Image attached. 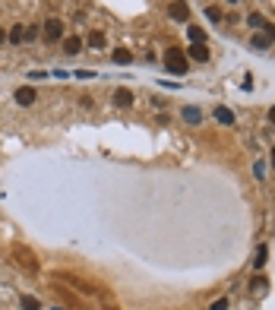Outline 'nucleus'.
<instances>
[{
  "mask_svg": "<svg viewBox=\"0 0 275 310\" xmlns=\"http://www.w3.org/2000/svg\"><path fill=\"white\" fill-rule=\"evenodd\" d=\"M164 67L171 70V73H187V57L181 47H171V51H164Z\"/></svg>",
  "mask_w": 275,
  "mask_h": 310,
  "instance_id": "1",
  "label": "nucleus"
},
{
  "mask_svg": "<svg viewBox=\"0 0 275 310\" xmlns=\"http://www.w3.org/2000/svg\"><path fill=\"white\" fill-rule=\"evenodd\" d=\"M41 29H44V38L51 41V44H54V41H64V22H61V19H47Z\"/></svg>",
  "mask_w": 275,
  "mask_h": 310,
  "instance_id": "2",
  "label": "nucleus"
},
{
  "mask_svg": "<svg viewBox=\"0 0 275 310\" xmlns=\"http://www.w3.org/2000/svg\"><path fill=\"white\" fill-rule=\"evenodd\" d=\"M61 47H64V54H70V57H76V54L82 51V38H79V35H67V38L61 41Z\"/></svg>",
  "mask_w": 275,
  "mask_h": 310,
  "instance_id": "3",
  "label": "nucleus"
},
{
  "mask_svg": "<svg viewBox=\"0 0 275 310\" xmlns=\"http://www.w3.org/2000/svg\"><path fill=\"white\" fill-rule=\"evenodd\" d=\"M114 105L117 108H130V105H133V92L130 89H114Z\"/></svg>",
  "mask_w": 275,
  "mask_h": 310,
  "instance_id": "4",
  "label": "nucleus"
},
{
  "mask_svg": "<svg viewBox=\"0 0 275 310\" xmlns=\"http://www.w3.org/2000/svg\"><path fill=\"white\" fill-rule=\"evenodd\" d=\"M168 13H171V19H181V22H184V19L190 16V7H187V4H181V0H174V4L168 7Z\"/></svg>",
  "mask_w": 275,
  "mask_h": 310,
  "instance_id": "5",
  "label": "nucleus"
},
{
  "mask_svg": "<svg viewBox=\"0 0 275 310\" xmlns=\"http://www.w3.org/2000/svg\"><path fill=\"white\" fill-rule=\"evenodd\" d=\"M193 61H199V64H206L209 61V47L206 44H190V51H187Z\"/></svg>",
  "mask_w": 275,
  "mask_h": 310,
  "instance_id": "6",
  "label": "nucleus"
},
{
  "mask_svg": "<svg viewBox=\"0 0 275 310\" xmlns=\"http://www.w3.org/2000/svg\"><path fill=\"white\" fill-rule=\"evenodd\" d=\"M215 121H218V124H234V111L231 108H225V105H218V108H215Z\"/></svg>",
  "mask_w": 275,
  "mask_h": 310,
  "instance_id": "7",
  "label": "nucleus"
},
{
  "mask_svg": "<svg viewBox=\"0 0 275 310\" xmlns=\"http://www.w3.org/2000/svg\"><path fill=\"white\" fill-rule=\"evenodd\" d=\"M184 121L187 124H202V111L196 108V105H187V108H184Z\"/></svg>",
  "mask_w": 275,
  "mask_h": 310,
  "instance_id": "8",
  "label": "nucleus"
},
{
  "mask_svg": "<svg viewBox=\"0 0 275 310\" xmlns=\"http://www.w3.org/2000/svg\"><path fill=\"white\" fill-rule=\"evenodd\" d=\"M32 101H35V89H29V86L16 89V105H32Z\"/></svg>",
  "mask_w": 275,
  "mask_h": 310,
  "instance_id": "9",
  "label": "nucleus"
},
{
  "mask_svg": "<svg viewBox=\"0 0 275 310\" xmlns=\"http://www.w3.org/2000/svg\"><path fill=\"white\" fill-rule=\"evenodd\" d=\"M187 35H190V41H193V44H206V29L190 26V29H187Z\"/></svg>",
  "mask_w": 275,
  "mask_h": 310,
  "instance_id": "10",
  "label": "nucleus"
},
{
  "mask_svg": "<svg viewBox=\"0 0 275 310\" xmlns=\"http://www.w3.org/2000/svg\"><path fill=\"white\" fill-rule=\"evenodd\" d=\"M7 38L13 41V44H22V41H26V26H13V32H10Z\"/></svg>",
  "mask_w": 275,
  "mask_h": 310,
  "instance_id": "11",
  "label": "nucleus"
},
{
  "mask_svg": "<svg viewBox=\"0 0 275 310\" xmlns=\"http://www.w3.org/2000/svg\"><path fill=\"white\" fill-rule=\"evenodd\" d=\"M19 307H22V310H41V304H38V297H32V294H22V301H19Z\"/></svg>",
  "mask_w": 275,
  "mask_h": 310,
  "instance_id": "12",
  "label": "nucleus"
},
{
  "mask_svg": "<svg viewBox=\"0 0 275 310\" xmlns=\"http://www.w3.org/2000/svg\"><path fill=\"white\" fill-rule=\"evenodd\" d=\"M89 44L95 47V51H101V47L107 44V38H104V32H92V35H89Z\"/></svg>",
  "mask_w": 275,
  "mask_h": 310,
  "instance_id": "13",
  "label": "nucleus"
},
{
  "mask_svg": "<svg viewBox=\"0 0 275 310\" xmlns=\"http://www.w3.org/2000/svg\"><path fill=\"white\" fill-rule=\"evenodd\" d=\"M130 61H133V54H130L127 47H117V51H114V64L124 67V64H130Z\"/></svg>",
  "mask_w": 275,
  "mask_h": 310,
  "instance_id": "14",
  "label": "nucleus"
},
{
  "mask_svg": "<svg viewBox=\"0 0 275 310\" xmlns=\"http://www.w3.org/2000/svg\"><path fill=\"white\" fill-rule=\"evenodd\" d=\"M247 26H250V29H262V26H266V19H262L259 13H250V16H247Z\"/></svg>",
  "mask_w": 275,
  "mask_h": 310,
  "instance_id": "15",
  "label": "nucleus"
},
{
  "mask_svg": "<svg viewBox=\"0 0 275 310\" xmlns=\"http://www.w3.org/2000/svg\"><path fill=\"white\" fill-rule=\"evenodd\" d=\"M250 291H266V279L253 276V279H250Z\"/></svg>",
  "mask_w": 275,
  "mask_h": 310,
  "instance_id": "16",
  "label": "nucleus"
},
{
  "mask_svg": "<svg viewBox=\"0 0 275 310\" xmlns=\"http://www.w3.org/2000/svg\"><path fill=\"white\" fill-rule=\"evenodd\" d=\"M269 44H272V41L266 38V35H253V47H259V51H266Z\"/></svg>",
  "mask_w": 275,
  "mask_h": 310,
  "instance_id": "17",
  "label": "nucleus"
},
{
  "mask_svg": "<svg viewBox=\"0 0 275 310\" xmlns=\"http://www.w3.org/2000/svg\"><path fill=\"white\" fill-rule=\"evenodd\" d=\"M253 266H256V269H262V266H266V247H259V250H256V260H253Z\"/></svg>",
  "mask_w": 275,
  "mask_h": 310,
  "instance_id": "18",
  "label": "nucleus"
},
{
  "mask_svg": "<svg viewBox=\"0 0 275 310\" xmlns=\"http://www.w3.org/2000/svg\"><path fill=\"white\" fill-rule=\"evenodd\" d=\"M206 16H209V22H222V10H218V7H209Z\"/></svg>",
  "mask_w": 275,
  "mask_h": 310,
  "instance_id": "19",
  "label": "nucleus"
},
{
  "mask_svg": "<svg viewBox=\"0 0 275 310\" xmlns=\"http://www.w3.org/2000/svg\"><path fill=\"white\" fill-rule=\"evenodd\" d=\"M228 307H231V301H228V297H218V301H215L209 310H228Z\"/></svg>",
  "mask_w": 275,
  "mask_h": 310,
  "instance_id": "20",
  "label": "nucleus"
},
{
  "mask_svg": "<svg viewBox=\"0 0 275 310\" xmlns=\"http://www.w3.org/2000/svg\"><path fill=\"white\" fill-rule=\"evenodd\" d=\"M262 35H266L269 41H275V26H272V22H266V26H262Z\"/></svg>",
  "mask_w": 275,
  "mask_h": 310,
  "instance_id": "21",
  "label": "nucleus"
},
{
  "mask_svg": "<svg viewBox=\"0 0 275 310\" xmlns=\"http://www.w3.org/2000/svg\"><path fill=\"white\" fill-rule=\"evenodd\" d=\"M32 38H38V29H35V26H26V41H32Z\"/></svg>",
  "mask_w": 275,
  "mask_h": 310,
  "instance_id": "22",
  "label": "nucleus"
},
{
  "mask_svg": "<svg viewBox=\"0 0 275 310\" xmlns=\"http://www.w3.org/2000/svg\"><path fill=\"white\" fill-rule=\"evenodd\" d=\"M269 162H272V168H275V149H272V152H269Z\"/></svg>",
  "mask_w": 275,
  "mask_h": 310,
  "instance_id": "23",
  "label": "nucleus"
},
{
  "mask_svg": "<svg viewBox=\"0 0 275 310\" xmlns=\"http://www.w3.org/2000/svg\"><path fill=\"white\" fill-rule=\"evenodd\" d=\"M269 121H272V124H275V108H272V111H269Z\"/></svg>",
  "mask_w": 275,
  "mask_h": 310,
  "instance_id": "24",
  "label": "nucleus"
},
{
  "mask_svg": "<svg viewBox=\"0 0 275 310\" xmlns=\"http://www.w3.org/2000/svg\"><path fill=\"white\" fill-rule=\"evenodd\" d=\"M0 41H7V32L4 29H0Z\"/></svg>",
  "mask_w": 275,
  "mask_h": 310,
  "instance_id": "25",
  "label": "nucleus"
},
{
  "mask_svg": "<svg viewBox=\"0 0 275 310\" xmlns=\"http://www.w3.org/2000/svg\"><path fill=\"white\" fill-rule=\"evenodd\" d=\"M225 4H237V0H225Z\"/></svg>",
  "mask_w": 275,
  "mask_h": 310,
  "instance_id": "26",
  "label": "nucleus"
},
{
  "mask_svg": "<svg viewBox=\"0 0 275 310\" xmlns=\"http://www.w3.org/2000/svg\"><path fill=\"white\" fill-rule=\"evenodd\" d=\"M51 310H57V307H51Z\"/></svg>",
  "mask_w": 275,
  "mask_h": 310,
  "instance_id": "27",
  "label": "nucleus"
}]
</instances>
